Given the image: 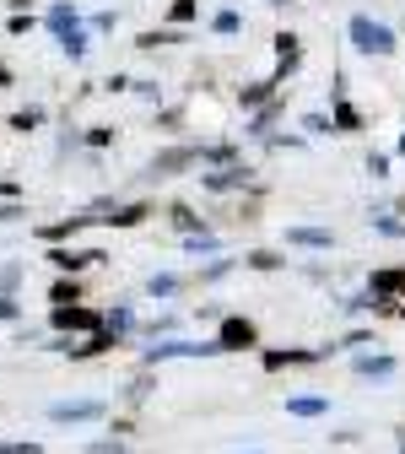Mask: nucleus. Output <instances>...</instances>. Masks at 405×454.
I'll list each match as a JSON object with an SVG mask.
<instances>
[{
  "mask_svg": "<svg viewBox=\"0 0 405 454\" xmlns=\"http://www.w3.org/2000/svg\"><path fill=\"white\" fill-rule=\"evenodd\" d=\"M357 38H362V49H389V33L373 22H357Z\"/></svg>",
  "mask_w": 405,
  "mask_h": 454,
  "instance_id": "f257e3e1",
  "label": "nucleus"
},
{
  "mask_svg": "<svg viewBox=\"0 0 405 454\" xmlns=\"http://www.w3.org/2000/svg\"><path fill=\"white\" fill-rule=\"evenodd\" d=\"M60 325H76V330H92V325H97V314H92V309H60Z\"/></svg>",
  "mask_w": 405,
  "mask_h": 454,
  "instance_id": "f03ea898",
  "label": "nucleus"
},
{
  "mask_svg": "<svg viewBox=\"0 0 405 454\" xmlns=\"http://www.w3.org/2000/svg\"><path fill=\"white\" fill-rule=\"evenodd\" d=\"M0 454H33L27 443H0Z\"/></svg>",
  "mask_w": 405,
  "mask_h": 454,
  "instance_id": "7ed1b4c3",
  "label": "nucleus"
},
{
  "mask_svg": "<svg viewBox=\"0 0 405 454\" xmlns=\"http://www.w3.org/2000/svg\"><path fill=\"white\" fill-rule=\"evenodd\" d=\"M0 319H12V303H0Z\"/></svg>",
  "mask_w": 405,
  "mask_h": 454,
  "instance_id": "20e7f679",
  "label": "nucleus"
},
{
  "mask_svg": "<svg viewBox=\"0 0 405 454\" xmlns=\"http://www.w3.org/2000/svg\"><path fill=\"white\" fill-rule=\"evenodd\" d=\"M0 82H6V66H0Z\"/></svg>",
  "mask_w": 405,
  "mask_h": 454,
  "instance_id": "39448f33",
  "label": "nucleus"
}]
</instances>
